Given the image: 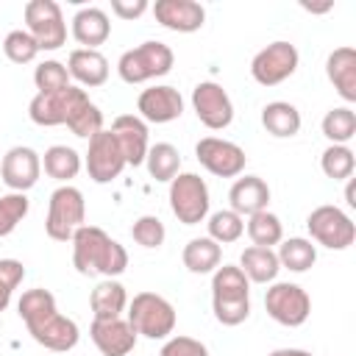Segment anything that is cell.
Wrapping results in <instances>:
<instances>
[{"label": "cell", "instance_id": "cell-1", "mask_svg": "<svg viewBox=\"0 0 356 356\" xmlns=\"http://www.w3.org/2000/svg\"><path fill=\"white\" fill-rule=\"evenodd\" d=\"M70 242H72V267L81 275L114 278L128 267V250L97 225H81Z\"/></svg>", "mask_w": 356, "mask_h": 356}, {"label": "cell", "instance_id": "cell-2", "mask_svg": "<svg viewBox=\"0 0 356 356\" xmlns=\"http://www.w3.org/2000/svg\"><path fill=\"white\" fill-rule=\"evenodd\" d=\"M175 53L164 42H142L131 50H125L117 61V72L125 83H145L153 78H161L172 70Z\"/></svg>", "mask_w": 356, "mask_h": 356}, {"label": "cell", "instance_id": "cell-3", "mask_svg": "<svg viewBox=\"0 0 356 356\" xmlns=\"http://www.w3.org/2000/svg\"><path fill=\"white\" fill-rule=\"evenodd\" d=\"M128 323L147 339H167L175 331V309L156 292H139L128 303Z\"/></svg>", "mask_w": 356, "mask_h": 356}, {"label": "cell", "instance_id": "cell-4", "mask_svg": "<svg viewBox=\"0 0 356 356\" xmlns=\"http://www.w3.org/2000/svg\"><path fill=\"white\" fill-rule=\"evenodd\" d=\"M86 220V203H83V192L61 184L53 195H50V206H47V220H44V231L50 239L56 242H70L72 234L83 225Z\"/></svg>", "mask_w": 356, "mask_h": 356}, {"label": "cell", "instance_id": "cell-5", "mask_svg": "<svg viewBox=\"0 0 356 356\" xmlns=\"http://www.w3.org/2000/svg\"><path fill=\"white\" fill-rule=\"evenodd\" d=\"M209 186L197 172H178L170 181V209L184 225H197L209 214Z\"/></svg>", "mask_w": 356, "mask_h": 356}, {"label": "cell", "instance_id": "cell-6", "mask_svg": "<svg viewBox=\"0 0 356 356\" xmlns=\"http://www.w3.org/2000/svg\"><path fill=\"white\" fill-rule=\"evenodd\" d=\"M25 31L33 36L39 50H58L67 42V22L56 0H28L25 3Z\"/></svg>", "mask_w": 356, "mask_h": 356}, {"label": "cell", "instance_id": "cell-7", "mask_svg": "<svg viewBox=\"0 0 356 356\" xmlns=\"http://www.w3.org/2000/svg\"><path fill=\"white\" fill-rule=\"evenodd\" d=\"M306 228L312 239L328 250H345L356 239V222L339 206H317L306 217Z\"/></svg>", "mask_w": 356, "mask_h": 356}, {"label": "cell", "instance_id": "cell-8", "mask_svg": "<svg viewBox=\"0 0 356 356\" xmlns=\"http://www.w3.org/2000/svg\"><path fill=\"white\" fill-rule=\"evenodd\" d=\"M264 309L275 323H281L286 328H298L312 314V298H309V292L303 286L289 284V281H278V284H273L267 289Z\"/></svg>", "mask_w": 356, "mask_h": 356}, {"label": "cell", "instance_id": "cell-9", "mask_svg": "<svg viewBox=\"0 0 356 356\" xmlns=\"http://www.w3.org/2000/svg\"><path fill=\"white\" fill-rule=\"evenodd\" d=\"M298 61H300L298 47H295L292 42L278 39V42L261 47V50L253 56V61H250V75H253V81L261 83V86H278L281 81H286V78L298 70Z\"/></svg>", "mask_w": 356, "mask_h": 356}, {"label": "cell", "instance_id": "cell-10", "mask_svg": "<svg viewBox=\"0 0 356 356\" xmlns=\"http://www.w3.org/2000/svg\"><path fill=\"white\" fill-rule=\"evenodd\" d=\"M195 156L217 178H236L245 170V161H248L245 150L236 142H228V139H220V136H203L195 145Z\"/></svg>", "mask_w": 356, "mask_h": 356}, {"label": "cell", "instance_id": "cell-11", "mask_svg": "<svg viewBox=\"0 0 356 356\" xmlns=\"http://www.w3.org/2000/svg\"><path fill=\"white\" fill-rule=\"evenodd\" d=\"M125 156L114 139L111 131H100L89 139V150H86V172L95 184H111L114 178H120V172L125 170Z\"/></svg>", "mask_w": 356, "mask_h": 356}, {"label": "cell", "instance_id": "cell-12", "mask_svg": "<svg viewBox=\"0 0 356 356\" xmlns=\"http://www.w3.org/2000/svg\"><path fill=\"white\" fill-rule=\"evenodd\" d=\"M192 108H195L197 120L211 131H222L234 120V103H231L228 92L214 81H200L192 89Z\"/></svg>", "mask_w": 356, "mask_h": 356}, {"label": "cell", "instance_id": "cell-13", "mask_svg": "<svg viewBox=\"0 0 356 356\" xmlns=\"http://www.w3.org/2000/svg\"><path fill=\"white\" fill-rule=\"evenodd\" d=\"M42 172V159L33 147H11L3 161H0V178L11 192H28L31 186H36Z\"/></svg>", "mask_w": 356, "mask_h": 356}, {"label": "cell", "instance_id": "cell-14", "mask_svg": "<svg viewBox=\"0 0 356 356\" xmlns=\"http://www.w3.org/2000/svg\"><path fill=\"white\" fill-rule=\"evenodd\" d=\"M83 92H86V89L72 86V83H70L67 89H61V92H53V95L36 92V97H33L31 106H28V117H31L36 125H42V128L64 125L67 117H70V111H72V106H75V100H78Z\"/></svg>", "mask_w": 356, "mask_h": 356}, {"label": "cell", "instance_id": "cell-15", "mask_svg": "<svg viewBox=\"0 0 356 356\" xmlns=\"http://www.w3.org/2000/svg\"><path fill=\"white\" fill-rule=\"evenodd\" d=\"M153 17L159 25L175 33H195L206 22V8L195 0H156Z\"/></svg>", "mask_w": 356, "mask_h": 356}, {"label": "cell", "instance_id": "cell-16", "mask_svg": "<svg viewBox=\"0 0 356 356\" xmlns=\"http://www.w3.org/2000/svg\"><path fill=\"white\" fill-rule=\"evenodd\" d=\"M89 337L103 356H128L136 348L139 334L131 328L128 320L114 317V320H92Z\"/></svg>", "mask_w": 356, "mask_h": 356}, {"label": "cell", "instance_id": "cell-17", "mask_svg": "<svg viewBox=\"0 0 356 356\" xmlns=\"http://www.w3.org/2000/svg\"><path fill=\"white\" fill-rule=\"evenodd\" d=\"M136 108H139L142 120L164 125V122H172L184 114V97L175 86H150L139 95Z\"/></svg>", "mask_w": 356, "mask_h": 356}, {"label": "cell", "instance_id": "cell-18", "mask_svg": "<svg viewBox=\"0 0 356 356\" xmlns=\"http://www.w3.org/2000/svg\"><path fill=\"white\" fill-rule=\"evenodd\" d=\"M111 134L125 156V164L128 167H139L145 164V156H147V125L142 117L136 114H120L114 117L111 122Z\"/></svg>", "mask_w": 356, "mask_h": 356}, {"label": "cell", "instance_id": "cell-19", "mask_svg": "<svg viewBox=\"0 0 356 356\" xmlns=\"http://www.w3.org/2000/svg\"><path fill=\"white\" fill-rule=\"evenodd\" d=\"M28 334H31L42 348L56 350V353L72 350V348L78 345V337H81L78 323H75V320H70V317H64V314H58V312H56V314H50L47 320H42V323L31 325V328H28Z\"/></svg>", "mask_w": 356, "mask_h": 356}, {"label": "cell", "instance_id": "cell-20", "mask_svg": "<svg viewBox=\"0 0 356 356\" xmlns=\"http://www.w3.org/2000/svg\"><path fill=\"white\" fill-rule=\"evenodd\" d=\"M325 75L339 92L342 100L356 103V50L350 44H342L328 53L325 58Z\"/></svg>", "mask_w": 356, "mask_h": 356}, {"label": "cell", "instance_id": "cell-21", "mask_svg": "<svg viewBox=\"0 0 356 356\" xmlns=\"http://www.w3.org/2000/svg\"><path fill=\"white\" fill-rule=\"evenodd\" d=\"M228 200H231V211H236L239 217H250V214L267 209L270 186L259 175H245V178L234 181V186L228 192Z\"/></svg>", "mask_w": 356, "mask_h": 356}, {"label": "cell", "instance_id": "cell-22", "mask_svg": "<svg viewBox=\"0 0 356 356\" xmlns=\"http://www.w3.org/2000/svg\"><path fill=\"white\" fill-rule=\"evenodd\" d=\"M72 36L78 44H83L86 50H97V44H103L111 36V22L108 14L97 6H86L72 17Z\"/></svg>", "mask_w": 356, "mask_h": 356}, {"label": "cell", "instance_id": "cell-23", "mask_svg": "<svg viewBox=\"0 0 356 356\" xmlns=\"http://www.w3.org/2000/svg\"><path fill=\"white\" fill-rule=\"evenodd\" d=\"M67 72L70 78H75L81 86H103L108 78V58L100 50H86L78 47L70 53L67 58Z\"/></svg>", "mask_w": 356, "mask_h": 356}, {"label": "cell", "instance_id": "cell-24", "mask_svg": "<svg viewBox=\"0 0 356 356\" xmlns=\"http://www.w3.org/2000/svg\"><path fill=\"white\" fill-rule=\"evenodd\" d=\"M89 306H92V314L95 320H114V317H122L125 306H128V292L120 281L114 278H106L100 281L92 295H89Z\"/></svg>", "mask_w": 356, "mask_h": 356}, {"label": "cell", "instance_id": "cell-25", "mask_svg": "<svg viewBox=\"0 0 356 356\" xmlns=\"http://www.w3.org/2000/svg\"><path fill=\"white\" fill-rule=\"evenodd\" d=\"M181 259H184V267L189 273H195V275L214 273L220 267V261H222V248L209 236H195V239H189L184 245Z\"/></svg>", "mask_w": 356, "mask_h": 356}, {"label": "cell", "instance_id": "cell-26", "mask_svg": "<svg viewBox=\"0 0 356 356\" xmlns=\"http://www.w3.org/2000/svg\"><path fill=\"white\" fill-rule=\"evenodd\" d=\"M239 270L253 284H270V281H275L281 264H278V256H275L273 248H256V245H250L239 256Z\"/></svg>", "mask_w": 356, "mask_h": 356}, {"label": "cell", "instance_id": "cell-27", "mask_svg": "<svg viewBox=\"0 0 356 356\" xmlns=\"http://www.w3.org/2000/svg\"><path fill=\"white\" fill-rule=\"evenodd\" d=\"M250 281L236 264H222L211 275V300H248Z\"/></svg>", "mask_w": 356, "mask_h": 356}, {"label": "cell", "instance_id": "cell-28", "mask_svg": "<svg viewBox=\"0 0 356 356\" xmlns=\"http://www.w3.org/2000/svg\"><path fill=\"white\" fill-rule=\"evenodd\" d=\"M261 125L278 139L295 136L300 131V111L286 100H273L261 108Z\"/></svg>", "mask_w": 356, "mask_h": 356}, {"label": "cell", "instance_id": "cell-29", "mask_svg": "<svg viewBox=\"0 0 356 356\" xmlns=\"http://www.w3.org/2000/svg\"><path fill=\"white\" fill-rule=\"evenodd\" d=\"M75 136H83V139H92L95 134H100L103 131V111L89 100V95L83 92L78 100H75V106H72V111H70V117H67V122H64Z\"/></svg>", "mask_w": 356, "mask_h": 356}, {"label": "cell", "instance_id": "cell-30", "mask_svg": "<svg viewBox=\"0 0 356 356\" xmlns=\"http://www.w3.org/2000/svg\"><path fill=\"white\" fill-rule=\"evenodd\" d=\"M278 264L292 270V273H306L314 261H317V248L312 245V239L303 236H292V239H281L278 242Z\"/></svg>", "mask_w": 356, "mask_h": 356}, {"label": "cell", "instance_id": "cell-31", "mask_svg": "<svg viewBox=\"0 0 356 356\" xmlns=\"http://www.w3.org/2000/svg\"><path fill=\"white\" fill-rule=\"evenodd\" d=\"M42 167H44V172L50 178L67 184V181H72L81 172V156H78V150H72L67 145H53V147L44 150Z\"/></svg>", "mask_w": 356, "mask_h": 356}, {"label": "cell", "instance_id": "cell-32", "mask_svg": "<svg viewBox=\"0 0 356 356\" xmlns=\"http://www.w3.org/2000/svg\"><path fill=\"white\" fill-rule=\"evenodd\" d=\"M17 312H19L22 323L31 328V325H36V323L47 320L50 314H56L58 309H56V298H53V292H50V289L36 286V289L22 292V298L17 300Z\"/></svg>", "mask_w": 356, "mask_h": 356}, {"label": "cell", "instance_id": "cell-33", "mask_svg": "<svg viewBox=\"0 0 356 356\" xmlns=\"http://www.w3.org/2000/svg\"><path fill=\"white\" fill-rule=\"evenodd\" d=\"M145 164H147L150 178L170 184V181L178 175V170H181V153H178V147H172L170 142H159V145L147 147Z\"/></svg>", "mask_w": 356, "mask_h": 356}, {"label": "cell", "instance_id": "cell-34", "mask_svg": "<svg viewBox=\"0 0 356 356\" xmlns=\"http://www.w3.org/2000/svg\"><path fill=\"white\" fill-rule=\"evenodd\" d=\"M248 236H250V242L256 245V248H273V245H278L281 239H284V225H281V220L273 214V211H256V214H250L248 217Z\"/></svg>", "mask_w": 356, "mask_h": 356}, {"label": "cell", "instance_id": "cell-35", "mask_svg": "<svg viewBox=\"0 0 356 356\" xmlns=\"http://www.w3.org/2000/svg\"><path fill=\"white\" fill-rule=\"evenodd\" d=\"M323 136L331 139V145H348L356 136V114L350 106L331 108L323 117Z\"/></svg>", "mask_w": 356, "mask_h": 356}, {"label": "cell", "instance_id": "cell-36", "mask_svg": "<svg viewBox=\"0 0 356 356\" xmlns=\"http://www.w3.org/2000/svg\"><path fill=\"white\" fill-rule=\"evenodd\" d=\"M206 225H209V239H214L217 245L236 242V239L245 234V217H239V214L231 211V209L214 211Z\"/></svg>", "mask_w": 356, "mask_h": 356}, {"label": "cell", "instance_id": "cell-37", "mask_svg": "<svg viewBox=\"0 0 356 356\" xmlns=\"http://www.w3.org/2000/svg\"><path fill=\"white\" fill-rule=\"evenodd\" d=\"M320 167L328 178L334 181H345L353 175V167H356V159H353V150L348 145H328L320 156Z\"/></svg>", "mask_w": 356, "mask_h": 356}, {"label": "cell", "instance_id": "cell-38", "mask_svg": "<svg viewBox=\"0 0 356 356\" xmlns=\"http://www.w3.org/2000/svg\"><path fill=\"white\" fill-rule=\"evenodd\" d=\"M33 83H36V89H39L42 95H53V92H61V89L70 86V72H67V67H64L61 61L47 58V61H42V64H36V70H33Z\"/></svg>", "mask_w": 356, "mask_h": 356}, {"label": "cell", "instance_id": "cell-39", "mask_svg": "<svg viewBox=\"0 0 356 356\" xmlns=\"http://www.w3.org/2000/svg\"><path fill=\"white\" fill-rule=\"evenodd\" d=\"M3 53H6V58L8 61H14V64H31L36 56H39V44L33 42V36L28 33V31H11V33H6V39H3Z\"/></svg>", "mask_w": 356, "mask_h": 356}, {"label": "cell", "instance_id": "cell-40", "mask_svg": "<svg viewBox=\"0 0 356 356\" xmlns=\"http://www.w3.org/2000/svg\"><path fill=\"white\" fill-rule=\"evenodd\" d=\"M28 214V197L25 192H11L0 197V236H8Z\"/></svg>", "mask_w": 356, "mask_h": 356}, {"label": "cell", "instance_id": "cell-41", "mask_svg": "<svg viewBox=\"0 0 356 356\" xmlns=\"http://www.w3.org/2000/svg\"><path fill=\"white\" fill-rule=\"evenodd\" d=\"M131 236H134V242L142 245V248H159V245L164 242L167 231H164V222H161L159 217L142 214V217L131 225Z\"/></svg>", "mask_w": 356, "mask_h": 356}, {"label": "cell", "instance_id": "cell-42", "mask_svg": "<svg viewBox=\"0 0 356 356\" xmlns=\"http://www.w3.org/2000/svg\"><path fill=\"white\" fill-rule=\"evenodd\" d=\"M25 278V267L17 259H0V312H6V306L11 303L14 289L22 284Z\"/></svg>", "mask_w": 356, "mask_h": 356}, {"label": "cell", "instance_id": "cell-43", "mask_svg": "<svg viewBox=\"0 0 356 356\" xmlns=\"http://www.w3.org/2000/svg\"><path fill=\"white\" fill-rule=\"evenodd\" d=\"M211 312L217 323L222 325H239L250 314V298L248 300H211Z\"/></svg>", "mask_w": 356, "mask_h": 356}, {"label": "cell", "instance_id": "cell-44", "mask_svg": "<svg viewBox=\"0 0 356 356\" xmlns=\"http://www.w3.org/2000/svg\"><path fill=\"white\" fill-rule=\"evenodd\" d=\"M159 356H209V348L195 339V337H170L164 345H161V353Z\"/></svg>", "mask_w": 356, "mask_h": 356}, {"label": "cell", "instance_id": "cell-45", "mask_svg": "<svg viewBox=\"0 0 356 356\" xmlns=\"http://www.w3.org/2000/svg\"><path fill=\"white\" fill-rule=\"evenodd\" d=\"M147 8H150L147 0H111V11H114L120 19H136V17H142Z\"/></svg>", "mask_w": 356, "mask_h": 356}, {"label": "cell", "instance_id": "cell-46", "mask_svg": "<svg viewBox=\"0 0 356 356\" xmlns=\"http://www.w3.org/2000/svg\"><path fill=\"white\" fill-rule=\"evenodd\" d=\"M267 356H312V353L309 350H300V348H278V350H273Z\"/></svg>", "mask_w": 356, "mask_h": 356}, {"label": "cell", "instance_id": "cell-47", "mask_svg": "<svg viewBox=\"0 0 356 356\" xmlns=\"http://www.w3.org/2000/svg\"><path fill=\"white\" fill-rule=\"evenodd\" d=\"M345 197H348V206H356V195H353V181L348 184V189H345Z\"/></svg>", "mask_w": 356, "mask_h": 356}]
</instances>
